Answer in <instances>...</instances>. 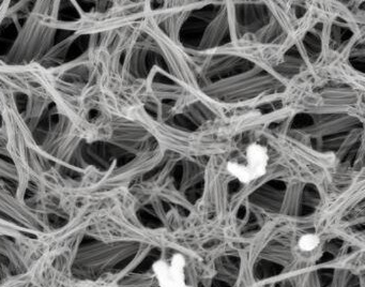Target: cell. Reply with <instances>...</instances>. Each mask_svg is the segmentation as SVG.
Masks as SVG:
<instances>
[{
  "mask_svg": "<svg viewBox=\"0 0 365 287\" xmlns=\"http://www.w3.org/2000/svg\"><path fill=\"white\" fill-rule=\"evenodd\" d=\"M268 151L264 146L253 144L247 150V165H245L252 180L259 179L267 173Z\"/></svg>",
  "mask_w": 365,
  "mask_h": 287,
  "instance_id": "7a4b0ae2",
  "label": "cell"
},
{
  "mask_svg": "<svg viewBox=\"0 0 365 287\" xmlns=\"http://www.w3.org/2000/svg\"><path fill=\"white\" fill-rule=\"evenodd\" d=\"M185 287H193V286H191V285H187H187H185Z\"/></svg>",
  "mask_w": 365,
  "mask_h": 287,
  "instance_id": "5b68a950",
  "label": "cell"
},
{
  "mask_svg": "<svg viewBox=\"0 0 365 287\" xmlns=\"http://www.w3.org/2000/svg\"><path fill=\"white\" fill-rule=\"evenodd\" d=\"M320 246H322V239L316 233H304L297 241L298 250L303 254H312V253L317 252Z\"/></svg>",
  "mask_w": 365,
  "mask_h": 287,
  "instance_id": "3957f363",
  "label": "cell"
},
{
  "mask_svg": "<svg viewBox=\"0 0 365 287\" xmlns=\"http://www.w3.org/2000/svg\"><path fill=\"white\" fill-rule=\"evenodd\" d=\"M227 171H230L234 177H236L239 181L242 182V183L249 184L253 181L251 176L247 173L245 165L239 164V163L236 162H230L227 164Z\"/></svg>",
  "mask_w": 365,
  "mask_h": 287,
  "instance_id": "277c9868",
  "label": "cell"
},
{
  "mask_svg": "<svg viewBox=\"0 0 365 287\" xmlns=\"http://www.w3.org/2000/svg\"><path fill=\"white\" fill-rule=\"evenodd\" d=\"M185 266L182 254H174L170 261L159 259L153 263V271L159 287H185Z\"/></svg>",
  "mask_w": 365,
  "mask_h": 287,
  "instance_id": "6da1fadb",
  "label": "cell"
}]
</instances>
